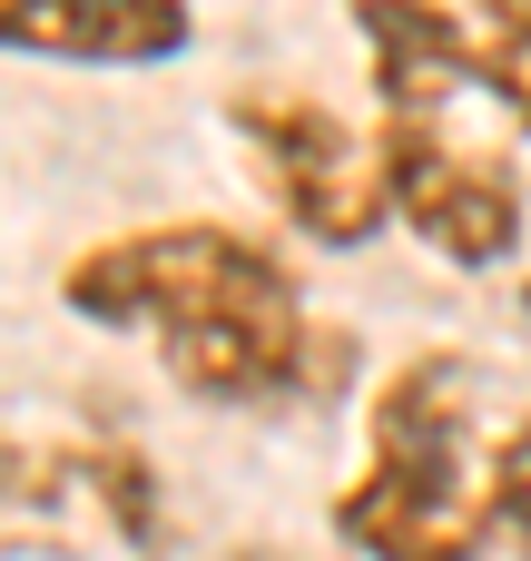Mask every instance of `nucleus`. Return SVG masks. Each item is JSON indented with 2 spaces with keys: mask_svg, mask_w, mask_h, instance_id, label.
<instances>
[{
  "mask_svg": "<svg viewBox=\"0 0 531 561\" xmlns=\"http://www.w3.org/2000/svg\"><path fill=\"white\" fill-rule=\"evenodd\" d=\"M483 483H493V533L531 552V414H512V424L493 434V454H483Z\"/></svg>",
  "mask_w": 531,
  "mask_h": 561,
  "instance_id": "6e6552de",
  "label": "nucleus"
},
{
  "mask_svg": "<svg viewBox=\"0 0 531 561\" xmlns=\"http://www.w3.org/2000/svg\"><path fill=\"white\" fill-rule=\"evenodd\" d=\"M187 49H197L187 0H0V59L148 79V69H177Z\"/></svg>",
  "mask_w": 531,
  "mask_h": 561,
  "instance_id": "423d86ee",
  "label": "nucleus"
},
{
  "mask_svg": "<svg viewBox=\"0 0 531 561\" xmlns=\"http://www.w3.org/2000/svg\"><path fill=\"white\" fill-rule=\"evenodd\" d=\"M207 561H305V552H286V542H236V552H207Z\"/></svg>",
  "mask_w": 531,
  "mask_h": 561,
  "instance_id": "9b49d317",
  "label": "nucleus"
},
{
  "mask_svg": "<svg viewBox=\"0 0 531 561\" xmlns=\"http://www.w3.org/2000/svg\"><path fill=\"white\" fill-rule=\"evenodd\" d=\"M374 79V118H453L483 89V30L453 0H345Z\"/></svg>",
  "mask_w": 531,
  "mask_h": 561,
  "instance_id": "0eeeda50",
  "label": "nucleus"
},
{
  "mask_svg": "<svg viewBox=\"0 0 531 561\" xmlns=\"http://www.w3.org/2000/svg\"><path fill=\"white\" fill-rule=\"evenodd\" d=\"M227 138H236L266 217L296 247H315V256L384 247L394 207H384V158H374L365 118H345L335 99H315L296 79H236L227 89Z\"/></svg>",
  "mask_w": 531,
  "mask_h": 561,
  "instance_id": "7ed1b4c3",
  "label": "nucleus"
},
{
  "mask_svg": "<svg viewBox=\"0 0 531 561\" xmlns=\"http://www.w3.org/2000/svg\"><path fill=\"white\" fill-rule=\"evenodd\" d=\"M168 552V483L128 434H0V552Z\"/></svg>",
  "mask_w": 531,
  "mask_h": 561,
  "instance_id": "20e7f679",
  "label": "nucleus"
},
{
  "mask_svg": "<svg viewBox=\"0 0 531 561\" xmlns=\"http://www.w3.org/2000/svg\"><path fill=\"white\" fill-rule=\"evenodd\" d=\"M473 99H493V108L531 138V39H493V30H483V89H473Z\"/></svg>",
  "mask_w": 531,
  "mask_h": 561,
  "instance_id": "1a4fd4ad",
  "label": "nucleus"
},
{
  "mask_svg": "<svg viewBox=\"0 0 531 561\" xmlns=\"http://www.w3.org/2000/svg\"><path fill=\"white\" fill-rule=\"evenodd\" d=\"M493 414L483 375L453 345H414L365 394V463L325 503L345 561H493Z\"/></svg>",
  "mask_w": 531,
  "mask_h": 561,
  "instance_id": "f03ea898",
  "label": "nucleus"
},
{
  "mask_svg": "<svg viewBox=\"0 0 531 561\" xmlns=\"http://www.w3.org/2000/svg\"><path fill=\"white\" fill-rule=\"evenodd\" d=\"M463 20H483L493 39H531V0H463Z\"/></svg>",
  "mask_w": 531,
  "mask_h": 561,
  "instance_id": "9d476101",
  "label": "nucleus"
},
{
  "mask_svg": "<svg viewBox=\"0 0 531 561\" xmlns=\"http://www.w3.org/2000/svg\"><path fill=\"white\" fill-rule=\"evenodd\" d=\"M384 207L414 247H434L453 276H503L531 247V178L512 148L463 138L453 118H374Z\"/></svg>",
  "mask_w": 531,
  "mask_h": 561,
  "instance_id": "39448f33",
  "label": "nucleus"
},
{
  "mask_svg": "<svg viewBox=\"0 0 531 561\" xmlns=\"http://www.w3.org/2000/svg\"><path fill=\"white\" fill-rule=\"evenodd\" d=\"M59 306L99 335H148L158 375L207 414H286L355 394V325L305 306L296 256L236 217H148L59 266Z\"/></svg>",
  "mask_w": 531,
  "mask_h": 561,
  "instance_id": "f257e3e1",
  "label": "nucleus"
}]
</instances>
